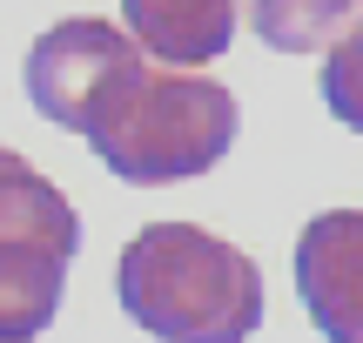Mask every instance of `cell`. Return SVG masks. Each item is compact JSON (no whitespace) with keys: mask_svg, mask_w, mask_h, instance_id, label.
<instances>
[{"mask_svg":"<svg viewBox=\"0 0 363 343\" xmlns=\"http://www.w3.org/2000/svg\"><path fill=\"white\" fill-rule=\"evenodd\" d=\"M13 242L74 263V249H81V215H74V202H67L27 155L0 148V249H13Z\"/></svg>","mask_w":363,"mask_h":343,"instance_id":"8992f818","label":"cell"},{"mask_svg":"<svg viewBox=\"0 0 363 343\" xmlns=\"http://www.w3.org/2000/svg\"><path fill=\"white\" fill-rule=\"evenodd\" d=\"M128 40L162 67H208L235 34V0H121Z\"/></svg>","mask_w":363,"mask_h":343,"instance_id":"5b68a950","label":"cell"},{"mask_svg":"<svg viewBox=\"0 0 363 343\" xmlns=\"http://www.w3.org/2000/svg\"><path fill=\"white\" fill-rule=\"evenodd\" d=\"M115 296L162 343H249L262 323V269L195 223H148L121 249Z\"/></svg>","mask_w":363,"mask_h":343,"instance_id":"7a4b0ae2","label":"cell"},{"mask_svg":"<svg viewBox=\"0 0 363 343\" xmlns=\"http://www.w3.org/2000/svg\"><path fill=\"white\" fill-rule=\"evenodd\" d=\"M296 296L330 343H363V209H323L296 236Z\"/></svg>","mask_w":363,"mask_h":343,"instance_id":"277c9868","label":"cell"},{"mask_svg":"<svg viewBox=\"0 0 363 343\" xmlns=\"http://www.w3.org/2000/svg\"><path fill=\"white\" fill-rule=\"evenodd\" d=\"M135 61H142V47H135L121 27H108V21H54L48 34L27 47L21 81H27V101H34L54 128L81 135L94 121V108L108 101V88H115Z\"/></svg>","mask_w":363,"mask_h":343,"instance_id":"3957f363","label":"cell"},{"mask_svg":"<svg viewBox=\"0 0 363 343\" xmlns=\"http://www.w3.org/2000/svg\"><path fill=\"white\" fill-rule=\"evenodd\" d=\"M323 108L343 128L363 135V21H350L343 34H330L323 54Z\"/></svg>","mask_w":363,"mask_h":343,"instance_id":"9c48e42d","label":"cell"},{"mask_svg":"<svg viewBox=\"0 0 363 343\" xmlns=\"http://www.w3.org/2000/svg\"><path fill=\"white\" fill-rule=\"evenodd\" d=\"M242 13L276 54H316L357 13V0H242Z\"/></svg>","mask_w":363,"mask_h":343,"instance_id":"ba28073f","label":"cell"},{"mask_svg":"<svg viewBox=\"0 0 363 343\" xmlns=\"http://www.w3.org/2000/svg\"><path fill=\"white\" fill-rule=\"evenodd\" d=\"M61 290H67L61 256L27 249V242L0 249V343H34L61 310Z\"/></svg>","mask_w":363,"mask_h":343,"instance_id":"52a82bcc","label":"cell"},{"mask_svg":"<svg viewBox=\"0 0 363 343\" xmlns=\"http://www.w3.org/2000/svg\"><path fill=\"white\" fill-rule=\"evenodd\" d=\"M235 128H242V115L222 81L195 74V67H155L142 54L108 88V101L94 108L81 135L108 175L135 189H169L216 169L235 148Z\"/></svg>","mask_w":363,"mask_h":343,"instance_id":"6da1fadb","label":"cell"}]
</instances>
